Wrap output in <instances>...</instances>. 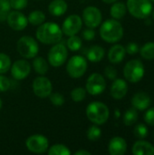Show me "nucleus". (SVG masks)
Instances as JSON below:
<instances>
[{"instance_id":"obj_1","label":"nucleus","mask_w":154,"mask_h":155,"mask_svg":"<svg viewBox=\"0 0 154 155\" xmlns=\"http://www.w3.org/2000/svg\"><path fill=\"white\" fill-rule=\"evenodd\" d=\"M36 39L44 45H54L59 43L63 37L61 27L54 22H46L38 25L35 31Z\"/></svg>"},{"instance_id":"obj_2","label":"nucleus","mask_w":154,"mask_h":155,"mask_svg":"<svg viewBox=\"0 0 154 155\" xmlns=\"http://www.w3.org/2000/svg\"><path fill=\"white\" fill-rule=\"evenodd\" d=\"M100 35L107 43L113 44L119 42L123 36V28L121 23L116 19H108L101 24Z\"/></svg>"},{"instance_id":"obj_3","label":"nucleus","mask_w":154,"mask_h":155,"mask_svg":"<svg viewBox=\"0 0 154 155\" xmlns=\"http://www.w3.org/2000/svg\"><path fill=\"white\" fill-rule=\"evenodd\" d=\"M85 113L89 121L97 125L105 124L110 116L108 106L105 104L98 101L90 103L86 107Z\"/></svg>"},{"instance_id":"obj_4","label":"nucleus","mask_w":154,"mask_h":155,"mask_svg":"<svg viewBox=\"0 0 154 155\" xmlns=\"http://www.w3.org/2000/svg\"><path fill=\"white\" fill-rule=\"evenodd\" d=\"M16 49L21 56L25 59L34 58L39 52L37 41L29 35L21 36L16 43Z\"/></svg>"},{"instance_id":"obj_5","label":"nucleus","mask_w":154,"mask_h":155,"mask_svg":"<svg viewBox=\"0 0 154 155\" xmlns=\"http://www.w3.org/2000/svg\"><path fill=\"white\" fill-rule=\"evenodd\" d=\"M127 10L138 19L147 18L152 10V5L150 0H127Z\"/></svg>"},{"instance_id":"obj_6","label":"nucleus","mask_w":154,"mask_h":155,"mask_svg":"<svg viewBox=\"0 0 154 155\" xmlns=\"http://www.w3.org/2000/svg\"><path fill=\"white\" fill-rule=\"evenodd\" d=\"M123 75L130 83L135 84L140 82L144 75L143 64L138 59L129 61L123 68Z\"/></svg>"},{"instance_id":"obj_7","label":"nucleus","mask_w":154,"mask_h":155,"mask_svg":"<svg viewBox=\"0 0 154 155\" xmlns=\"http://www.w3.org/2000/svg\"><path fill=\"white\" fill-rule=\"evenodd\" d=\"M87 60L82 55L72 56L66 64V71L71 78L77 79L82 77L87 70Z\"/></svg>"},{"instance_id":"obj_8","label":"nucleus","mask_w":154,"mask_h":155,"mask_svg":"<svg viewBox=\"0 0 154 155\" xmlns=\"http://www.w3.org/2000/svg\"><path fill=\"white\" fill-rule=\"evenodd\" d=\"M68 51L66 46L62 43L54 44L48 52V62L54 67L62 66L67 59Z\"/></svg>"},{"instance_id":"obj_9","label":"nucleus","mask_w":154,"mask_h":155,"mask_svg":"<svg viewBox=\"0 0 154 155\" xmlns=\"http://www.w3.org/2000/svg\"><path fill=\"white\" fill-rule=\"evenodd\" d=\"M25 146L27 150L33 153H44L49 148L48 139L42 134L30 135L25 141Z\"/></svg>"},{"instance_id":"obj_10","label":"nucleus","mask_w":154,"mask_h":155,"mask_svg":"<svg viewBox=\"0 0 154 155\" xmlns=\"http://www.w3.org/2000/svg\"><path fill=\"white\" fill-rule=\"evenodd\" d=\"M106 82L104 77L98 73L92 74L86 80L85 90L91 95H98L104 92Z\"/></svg>"},{"instance_id":"obj_11","label":"nucleus","mask_w":154,"mask_h":155,"mask_svg":"<svg viewBox=\"0 0 154 155\" xmlns=\"http://www.w3.org/2000/svg\"><path fill=\"white\" fill-rule=\"evenodd\" d=\"M83 27V19L80 15H70L67 16L62 25V32L63 35L71 36L77 35Z\"/></svg>"},{"instance_id":"obj_12","label":"nucleus","mask_w":154,"mask_h":155,"mask_svg":"<svg viewBox=\"0 0 154 155\" xmlns=\"http://www.w3.org/2000/svg\"><path fill=\"white\" fill-rule=\"evenodd\" d=\"M34 94L39 98H46L52 94L53 84L51 81L45 76H37L33 81L32 84Z\"/></svg>"},{"instance_id":"obj_13","label":"nucleus","mask_w":154,"mask_h":155,"mask_svg":"<svg viewBox=\"0 0 154 155\" xmlns=\"http://www.w3.org/2000/svg\"><path fill=\"white\" fill-rule=\"evenodd\" d=\"M82 19L87 27L96 28L102 24L103 15L99 8L93 5H89L84 9Z\"/></svg>"},{"instance_id":"obj_14","label":"nucleus","mask_w":154,"mask_h":155,"mask_svg":"<svg viewBox=\"0 0 154 155\" xmlns=\"http://www.w3.org/2000/svg\"><path fill=\"white\" fill-rule=\"evenodd\" d=\"M6 22L9 27L15 31H22L25 29L28 25L27 16L19 10L10 11L7 15Z\"/></svg>"},{"instance_id":"obj_15","label":"nucleus","mask_w":154,"mask_h":155,"mask_svg":"<svg viewBox=\"0 0 154 155\" xmlns=\"http://www.w3.org/2000/svg\"><path fill=\"white\" fill-rule=\"evenodd\" d=\"M10 70L12 76L15 80H24L30 74L31 65L28 61L25 59H19L11 65Z\"/></svg>"},{"instance_id":"obj_16","label":"nucleus","mask_w":154,"mask_h":155,"mask_svg":"<svg viewBox=\"0 0 154 155\" xmlns=\"http://www.w3.org/2000/svg\"><path fill=\"white\" fill-rule=\"evenodd\" d=\"M111 95L113 99L115 100H121L123 99L127 92H128V85H127V83L125 80L123 79H114L113 83L112 84V86H111Z\"/></svg>"},{"instance_id":"obj_17","label":"nucleus","mask_w":154,"mask_h":155,"mask_svg":"<svg viewBox=\"0 0 154 155\" xmlns=\"http://www.w3.org/2000/svg\"><path fill=\"white\" fill-rule=\"evenodd\" d=\"M127 151L126 141L119 136L111 139L108 144V152L111 155H123Z\"/></svg>"},{"instance_id":"obj_18","label":"nucleus","mask_w":154,"mask_h":155,"mask_svg":"<svg viewBox=\"0 0 154 155\" xmlns=\"http://www.w3.org/2000/svg\"><path fill=\"white\" fill-rule=\"evenodd\" d=\"M151 103H152V100H151L150 95L144 92H139L135 94L132 99V104L133 108H135L136 110H140V111H143L149 108V106L151 105Z\"/></svg>"},{"instance_id":"obj_19","label":"nucleus","mask_w":154,"mask_h":155,"mask_svg":"<svg viewBox=\"0 0 154 155\" xmlns=\"http://www.w3.org/2000/svg\"><path fill=\"white\" fill-rule=\"evenodd\" d=\"M126 50L122 45L112 46L108 52V59L112 64H120L125 57Z\"/></svg>"},{"instance_id":"obj_20","label":"nucleus","mask_w":154,"mask_h":155,"mask_svg":"<svg viewBox=\"0 0 154 155\" xmlns=\"http://www.w3.org/2000/svg\"><path fill=\"white\" fill-rule=\"evenodd\" d=\"M68 5L65 0H53L48 5L49 13L54 16H61L66 13Z\"/></svg>"},{"instance_id":"obj_21","label":"nucleus","mask_w":154,"mask_h":155,"mask_svg":"<svg viewBox=\"0 0 154 155\" xmlns=\"http://www.w3.org/2000/svg\"><path fill=\"white\" fill-rule=\"evenodd\" d=\"M133 153L134 155H153L154 146L145 141H138L133 145Z\"/></svg>"},{"instance_id":"obj_22","label":"nucleus","mask_w":154,"mask_h":155,"mask_svg":"<svg viewBox=\"0 0 154 155\" xmlns=\"http://www.w3.org/2000/svg\"><path fill=\"white\" fill-rule=\"evenodd\" d=\"M105 51L100 45H92L86 54L87 59L92 63H98L104 57Z\"/></svg>"},{"instance_id":"obj_23","label":"nucleus","mask_w":154,"mask_h":155,"mask_svg":"<svg viewBox=\"0 0 154 155\" xmlns=\"http://www.w3.org/2000/svg\"><path fill=\"white\" fill-rule=\"evenodd\" d=\"M127 12V6L123 2H114L113 3V5L111 6L110 14L113 19L119 20L124 17Z\"/></svg>"},{"instance_id":"obj_24","label":"nucleus","mask_w":154,"mask_h":155,"mask_svg":"<svg viewBox=\"0 0 154 155\" xmlns=\"http://www.w3.org/2000/svg\"><path fill=\"white\" fill-rule=\"evenodd\" d=\"M33 68L34 72L37 73L38 74L44 75L49 70V64L44 58L41 56H35L33 61Z\"/></svg>"},{"instance_id":"obj_25","label":"nucleus","mask_w":154,"mask_h":155,"mask_svg":"<svg viewBox=\"0 0 154 155\" xmlns=\"http://www.w3.org/2000/svg\"><path fill=\"white\" fill-rule=\"evenodd\" d=\"M27 19H28V23H30L32 25L38 26L44 22L45 15L41 10H34L28 15Z\"/></svg>"},{"instance_id":"obj_26","label":"nucleus","mask_w":154,"mask_h":155,"mask_svg":"<svg viewBox=\"0 0 154 155\" xmlns=\"http://www.w3.org/2000/svg\"><path fill=\"white\" fill-rule=\"evenodd\" d=\"M47 153L49 155H70L71 151L67 146L61 143H57L49 147L47 150Z\"/></svg>"},{"instance_id":"obj_27","label":"nucleus","mask_w":154,"mask_h":155,"mask_svg":"<svg viewBox=\"0 0 154 155\" xmlns=\"http://www.w3.org/2000/svg\"><path fill=\"white\" fill-rule=\"evenodd\" d=\"M140 54L143 58L146 60H153L154 59V43L149 42L146 43L140 50Z\"/></svg>"},{"instance_id":"obj_28","label":"nucleus","mask_w":154,"mask_h":155,"mask_svg":"<svg viewBox=\"0 0 154 155\" xmlns=\"http://www.w3.org/2000/svg\"><path fill=\"white\" fill-rule=\"evenodd\" d=\"M138 120V113L135 108L129 109L125 112L123 115V123L127 126H131L134 124Z\"/></svg>"},{"instance_id":"obj_29","label":"nucleus","mask_w":154,"mask_h":155,"mask_svg":"<svg viewBox=\"0 0 154 155\" xmlns=\"http://www.w3.org/2000/svg\"><path fill=\"white\" fill-rule=\"evenodd\" d=\"M82 45H83L82 39L76 35L69 36V38L67 39V42H66L67 47L69 48V50H71L73 52H76V51L80 50L82 47Z\"/></svg>"},{"instance_id":"obj_30","label":"nucleus","mask_w":154,"mask_h":155,"mask_svg":"<svg viewBox=\"0 0 154 155\" xmlns=\"http://www.w3.org/2000/svg\"><path fill=\"white\" fill-rule=\"evenodd\" d=\"M86 136L91 142H96L102 136V130L100 129V127L97 126V124L92 125L88 128L86 132Z\"/></svg>"},{"instance_id":"obj_31","label":"nucleus","mask_w":154,"mask_h":155,"mask_svg":"<svg viewBox=\"0 0 154 155\" xmlns=\"http://www.w3.org/2000/svg\"><path fill=\"white\" fill-rule=\"evenodd\" d=\"M11 65L12 63L10 57L5 53H0V74L7 73L10 70Z\"/></svg>"},{"instance_id":"obj_32","label":"nucleus","mask_w":154,"mask_h":155,"mask_svg":"<svg viewBox=\"0 0 154 155\" xmlns=\"http://www.w3.org/2000/svg\"><path fill=\"white\" fill-rule=\"evenodd\" d=\"M86 90L85 88H83V87H76L74 89L72 90L71 92V98L74 102H76V103H79V102H82L85 99V96H86Z\"/></svg>"},{"instance_id":"obj_33","label":"nucleus","mask_w":154,"mask_h":155,"mask_svg":"<svg viewBox=\"0 0 154 155\" xmlns=\"http://www.w3.org/2000/svg\"><path fill=\"white\" fill-rule=\"evenodd\" d=\"M49 99L54 106H62L65 101L64 96L60 93H52L49 95Z\"/></svg>"},{"instance_id":"obj_34","label":"nucleus","mask_w":154,"mask_h":155,"mask_svg":"<svg viewBox=\"0 0 154 155\" xmlns=\"http://www.w3.org/2000/svg\"><path fill=\"white\" fill-rule=\"evenodd\" d=\"M134 135L139 139H144L148 135V128L144 124H138L133 130Z\"/></svg>"},{"instance_id":"obj_35","label":"nucleus","mask_w":154,"mask_h":155,"mask_svg":"<svg viewBox=\"0 0 154 155\" xmlns=\"http://www.w3.org/2000/svg\"><path fill=\"white\" fill-rule=\"evenodd\" d=\"M28 0H10L11 8L14 10H22L27 6Z\"/></svg>"},{"instance_id":"obj_36","label":"nucleus","mask_w":154,"mask_h":155,"mask_svg":"<svg viewBox=\"0 0 154 155\" xmlns=\"http://www.w3.org/2000/svg\"><path fill=\"white\" fill-rule=\"evenodd\" d=\"M10 80L6 76L0 74V92L5 93L8 91V89L10 88Z\"/></svg>"},{"instance_id":"obj_37","label":"nucleus","mask_w":154,"mask_h":155,"mask_svg":"<svg viewBox=\"0 0 154 155\" xmlns=\"http://www.w3.org/2000/svg\"><path fill=\"white\" fill-rule=\"evenodd\" d=\"M104 75L110 80H114L117 77V70L113 66H106L104 69Z\"/></svg>"},{"instance_id":"obj_38","label":"nucleus","mask_w":154,"mask_h":155,"mask_svg":"<svg viewBox=\"0 0 154 155\" xmlns=\"http://www.w3.org/2000/svg\"><path fill=\"white\" fill-rule=\"evenodd\" d=\"M144 121L149 125L154 126V107L147 110V112L144 114Z\"/></svg>"},{"instance_id":"obj_39","label":"nucleus","mask_w":154,"mask_h":155,"mask_svg":"<svg viewBox=\"0 0 154 155\" xmlns=\"http://www.w3.org/2000/svg\"><path fill=\"white\" fill-rule=\"evenodd\" d=\"M83 37L86 41H92L95 37V31L93 30V28L88 27L87 29L84 30V32H83Z\"/></svg>"},{"instance_id":"obj_40","label":"nucleus","mask_w":154,"mask_h":155,"mask_svg":"<svg viewBox=\"0 0 154 155\" xmlns=\"http://www.w3.org/2000/svg\"><path fill=\"white\" fill-rule=\"evenodd\" d=\"M125 50H126V52H127L129 54L133 55V54H137V53L139 52L140 49H139V45H138L136 43H130V44L127 45Z\"/></svg>"},{"instance_id":"obj_41","label":"nucleus","mask_w":154,"mask_h":155,"mask_svg":"<svg viewBox=\"0 0 154 155\" xmlns=\"http://www.w3.org/2000/svg\"><path fill=\"white\" fill-rule=\"evenodd\" d=\"M11 9L10 0H0V11L4 13H9Z\"/></svg>"},{"instance_id":"obj_42","label":"nucleus","mask_w":154,"mask_h":155,"mask_svg":"<svg viewBox=\"0 0 154 155\" xmlns=\"http://www.w3.org/2000/svg\"><path fill=\"white\" fill-rule=\"evenodd\" d=\"M74 154L75 155H91V153L90 152H88V151H86V150H79V151H77V152H75L74 153Z\"/></svg>"},{"instance_id":"obj_43","label":"nucleus","mask_w":154,"mask_h":155,"mask_svg":"<svg viewBox=\"0 0 154 155\" xmlns=\"http://www.w3.org/2000/svg\"><path fill=\"white\" fill-rule=\"evenodd\" d=\"M102 1L104 2L105 4H113V3H114V2H116L118 0H102Z\"/></svg>"},{"instance_id":"obj_44","label":"nucleus","mask_w":154,"mask_h":155,"mask_svg":"<svg viewBox=\"0 0 154 155\" xmlns=\"http://www.w3.org/2000/svg\"><path fill=\"white\" fill-rule=\"evenodd\" d=\"M115 114H116V116H119V114H119V111H118V110H116V111H115Z\"/></svg>"},{"instance_id":"obj_45","label":"nucleus","mask_w":154,"mask_h":155,"mask_svg":"<svg viewBox=\"0 0 154 155\" xmlns=\"http://www.w3.org/2000/svg\"><path fill=\"white\" fill-rule=\"evenodd\" d=\"M2 104H3V103H2V99L0 98V110H1V108H2Z\"/></svg>"},{"instance_id":"obj_46","label":"nucleus","mask_w":154,"mask_h":155,"mask_svg":"<svg viewBox=\"0 0 154 155\" xmlns=\"http://www.w3.org/2000/svg\"><path fill=\"white\" fill-rule=\"evenodd\" d=\"M153 18H154V12H153Z\"/></svg>"},{"instance_id":"obj_47","label":"nucleus","mask_w":154,"mask_h":155,"mask_svg":"<svg viewBox=\"0 0 154 155\" xmlns=\"http://www.w3.org/2000/svg\"><path fill=\"white\" fill-rule=\"evenodd\" d=\"M152 1H154V0H152Z\"/></svg>"}]
</instances>
